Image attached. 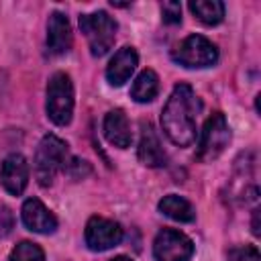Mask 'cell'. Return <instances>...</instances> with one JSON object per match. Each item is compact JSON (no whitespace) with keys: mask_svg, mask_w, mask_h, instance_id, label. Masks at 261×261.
Wrapping results in <instances>:
<instances>
[{"mask_svg":"<svg viewBox=\"0 0 261 261\" xmlns=\"http://www.w3.org/2000/svg\"><path fill=\"white\" fill-rule=\"evenodd\" d=\"M202 104L192 86L177 84L161 112V126L167 139L177 147H190L196 141V118Z\"/></svg>","mask_w":261,"mask_h":261,"instance_id":"cell-1","label":"cell"},{"mask_svg":"<svg viewBox=\"0 0 261 261\" xmlns=\"http://www.w3.org/2000/svg\"><path fill=\"white\" fill-rule=\"evenodd\" d=\"M67 167V143L57 135H45L35 153V175L43 188L51 186L55 175Z\"/></svg>","mask_w":261,"mask_h":261,"instance_id":"cell-2","label":"cell"},{"mask_svg":"<svg viewBox=\"0 0 261 261\" xmlns=\"http://www.w3.org/2000/svg\"><path fill=\"white\" fill-rule=\"evenodd\" d=\"M80 29L88 39L90 53L94 57H102L112 49L118 24L108 12L98 10V12L82 14L80 16Z\"/></svg>","mask_w":261,"mask_h":261,"instance_id":"cell-3","label":"cell"},{"mask_svg":"<svg viewBox=\"0 0 261 261\" xmlns=\"http://www.w3.org/2000/svg\"><path fill=\"white\" fill-rule=\"evenodd\" d=\"M47 116L57 124L65 126L71 120L73 114V84L71 77L63 71H57L51 75L47 84Z\"/></svg>","mask_w":261,"mask_h":261,"instance_id":"cell-4","label":"cell"},{"mask_svg":"<svg viewBox=\"0 0 261 261\" xmlns=\"http://www.w3.org/2000/svg\"><path fill=\"white\" fill-rule=\"evenodd\" d=\"M171 57L184 67H210L218 61V49L210 39L190 35L171 51Z\"/></svg>","mask_w":261,"mask_h":261,"instance_id":"cell-5","label":"cell"},{"mask_svg":"<svg viewBox=\"0 0 261 261\" xmlns=\"http://www.w3.org/2000/svg\"><path fill=\"white\" fill-rule=\"evenodd\" d=\"M230 141V128H228V122L224 118L222 112H214L204 128H202V137H200V149H198V157L202 161H212L216 159L224 147L228 145Z\"/></svg>","mask_w":261,"mask_h":261,"instance_id":"cell-6","label":"cell"},{"mask_svg":"<svg viewBox=\"0 0 261 261\" xmlns=\"http://www.w3.org/2000/svg\"><path fill=\"white\" fill-rule=\"evenodd\" d=\"M153 255L157 261H190L194 255V243L175 228H163L155 237Z\"/></svg>","mask_w":261,"mask_h":261,"instance_id":"cell-7","label":"cell"},{"mask_svg":"<svg viewBox=\"0 0 261 261\" xmlns=\"http://www.w3.org/2000/svg\"><path fill=\"white\" fill-rule=\"evenodd\" d=\"M122 241V226L114 220L92 216L86 224V245L92 251H106Z\"/></svg>","mask_w":261,"mask_h":261,"instance_id":"cell-8","label":"cell"},{"mask_svg":"<svg viewBox=\"0 0 261 261\" xmlns=\"http://www.w3.org/2000/svg\"><path fill=\"white\" fill-rule=\"evenodd\" d=\"M0 184L12 196H20L24 192V188L29 184V163L20 153H12L2 161Z\"/></svg>","mask_w":261,"mask_h":261,"instance_id":"cell-9","label":"cell"},{"mask_svg":"<svg viewBox=\"0 0 261 261\" xmlns=\"http://www.w3.org/2000/svg\"><path fill=\"white\" fill-rule=\"evenodd\" d=\"M22 222H24V226L29 230L41 232V234H49V232H53L57 228V218L37 198H29L22 204Z\"/></svg>","mask_w":261,"mask_h":261,"instance_id":"cell-10","label":"cell"},{"mask_svg":"<svg viewBox=\"0 0 261 261\" xmlns=\"http://www.w3.org/2000/svg\"><path fill=\"white\" fill-rule=\"evenodd\" d=\"M47 49L53 55H63L71 49V27L63 12H51L47 20Z\"/></svg>","mask_w":261,"mask_h":261,"instance_id":"cell-11","label":"cell"},{"mask_svg":"<svg viewBox=\"0 0 261 261\" xmlns=\"http://www.w3.org/2000/svg\"><path fill=\"white\" fill-rule=\"evenodd\" d=\"M137 61H139V55L133 47L118 49L106 67V77H108L110 86H122L124 82H128V77L133 75V71L137 67Z\"/></svg>","mask_w":261,"mask_h":261,"instance_id":"cell-12","label":"cell"},{"mask_svg":"<svg viewBox=\"0 0 261 261\" xmlns=\"http://www.w3.org/2000/svg\"><path fill=\"white\" fill-rule=\"evenodd\" d=\"M104 137L108 139L110 145L118 147V149H126L133 141V133H130V124L128 118L122 110H110L104 118Z\"/></svg>","mask_w":261,"mask_h":261,"instance_id":"cell-13","label":"cell"},{"mask_svg":"<svg viewBox=\"0 0 261 261\" xmlns=\"http://www.w3.org/2000/svg\"><path fill=\"white\" fill-rule=\"evenodd\" d=\"M165 151L159 143V137L151 124H143L141 143H139V161L147 167H161L165 165Z\"/></svg>","mask_w":261,"mask_h":261,"instance_id":"cell-14","label":"cell"},{"mask_svg":"<svg viewBox=\"0 0 261 261\" xmlns=\"http://www.w3.org/2000/svg\"><path fill=\"white\" fill-rule=\"evenodd\" d=\"M159 210H161L165 216H169V218H173V220H177V222H192L194 216H196L194 206H192L186 198H181V196H177V194L163 196L161 202H159Z\"/></svg>","mask_w":261,"mask_h":261,"instance_id":"cell-15","label":"cell"},{"mask_svg":"<svg viewBox=\"0 0 261 261\" xmlns=\"http://www.w3.org/2000/svg\"><path fill=\"white\" fill-rule=\"evenodd\" d=\"M159 92V77L153 69H143L130 88V98L135 102H151Z\"/></svg>","mask_w":261,"mask_h":261,"instance_id":"cell-16","label":"cell"},{"mask_svg":"<svg viewBox=\"0 0 261 261\" xmlns=\"http://www.w3.org/2000/svg\"><path fill=\"white\" fill-rule=\"evenodd\" d=\"M190 10L200 22H204L208 27L218 24L224 18V4L220 0H196V2H190Z\"/></svg>","mask_w":261,"mask_h":261,"instance_id":"cell-17","label":"cell"},{"mask_svg":"<svg viewBox=\"0 0 261 261\" xmlns=\"http://www.w3.org/2000/svg\"><path fill=\"white\" fill-rule=\"evenodd\" d=\"M10 261H45V253L39 245L31 241H22L12 249Z\"/></svg>","mask_w":261,"mask_h":261,"instance_id":"cell-18","label":"cell"},{"mask_svg":"<svg viewBox=\"0 0 261 261\" xmlns=\"http://www.w3.org/2000/svg\"><path fill=\"white\" fill-rule=\"evenodd\" d=\"M226 261H261V255H259L257 247L245 245V247H234V249H230Z\"/></svg>","mask_w":261,"mask_h":261,"instance_id":"cell-19","label":"cell"},{"mask_svg":"<svg viewBox=\"0 0 261 261\" xmlns=\"http://www.w3.org/2000/svg\"><path fill=\"white\" fill-rule=\"evenodd\" d=\"M161 14H163V22L177 24V22H181V4L179 2H163Z\"/></svg>","mask_w":261,"mask_h":261,"instance_id":"cell-20","label":"cell"},{"mask_svg":"<svg viewBox=\"0 0 261 261\" xmlns=\"http://www.w3.org/2000/svg\"><path fill=\"white\" fill-rule=\"evenodd\" d=\"M14 228V214L8 206H0V239L8 237Z\"/></svg>","mask_w":261,"mask_h":261,"instance_id":"cell-21","label":"cell"},{"mask_svg":"<svg viewBox=\"0 0 261 261\" xmlns=\"http://www.w3.org/2000/svg\"><path fill=\"white\" fill-rule=\"evenodd\" d=\"M253 234L259 237V210L253 212Z\"/></svg>","mask_w":261,"mask_h":261,"instance_id":"cell-22","label":"cell"},{"mask_svg":"<svg viewBox=\"0 0 261 261\" xmlns=\"http://www.w3.org/2000/svg\"><path fill=\"white\" fill-rule=\"evenodd\" d=\"M110 261H133V259H128V257L120 255V257H114V259H110Z\"/></svg>","mask_w":261,"mask_h":261,"instance_id":"cell-23","label":"cell"}]
</instances>
